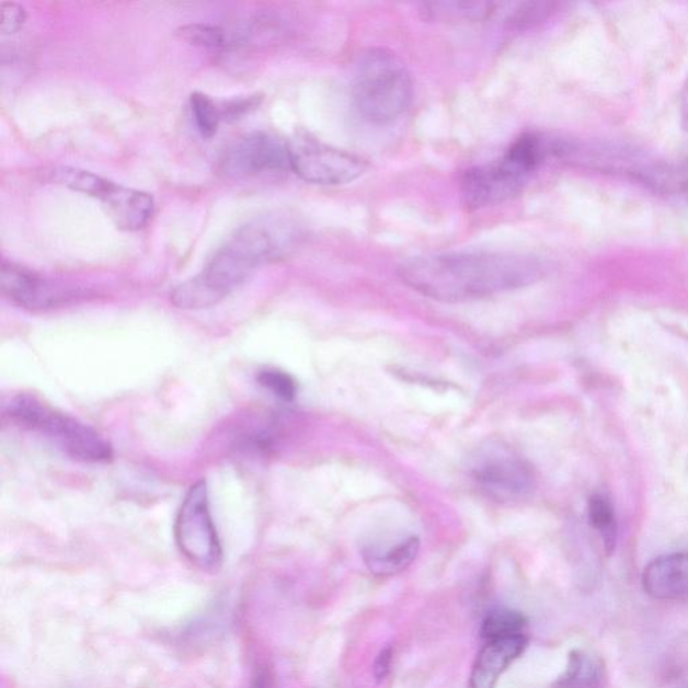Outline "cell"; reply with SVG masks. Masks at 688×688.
<instances>
[{
    "label": "cell",
    "instance_id": "1",
    "mask_svg": "<svg viewBox=\"0 0 688 688\" xmlns=\"http://www.w3.org/2000/svg\"><path fill=\"white\" fill-rule=\"evenodd\" d=\"M544 272L543 261L530 254L459 252L406 260L397 275L426 298L465 302L532 286Z\"/></svg>",
    "mask_w": 688,
    "mask_h": 688
},
{
    "label": "cell",
    "instance_id": "2",
    "mask_svg": "<svg viewBox=\"0 0 688 688\" xmlns=\"http://www.w3.org/2000/svg\"><path fill=\"white\" fill-rule=\"evenodd\" d=\"M352 92L355 108L367 122L388 124L412 104V74L394 51L372 47L358 59Z\"/></svg>",
    "mask_w": 688,
    "mask_h": 688
},
{
    "label": "cell",
    "instance_id": "3",
    "mask_svg": "<svg viewBox=\"0 0 688 688\" xmlns=\"http://www.w3.org/2000/svg\"><path fill=\"white\" fill-rule=\"evenodd\" d=\"M5 416L22 429L35 433L82 462H108L114 458L112 445L98 431L68 416L37 399L21 394L5 408Z\"/></svg>",
    "mask_w": 688,
    "mask_h": 688
},
{
    "label": "cell",
    "instance_id": "4",
    "mask_svg": "<svg viewBox=\"0 0 688 688\" xmlns=\"http://www.w3.org/2000/svg\"><path fill=\"white\" fill-rule=\"evenodd\" d=\"M175 541L185 559L199 571L217 573L221 569L223 550L204 480L192 485L183 500L175 520Z\"/></svg>",
    "mask_w": 688,
    "mask_h": 688
},
{
    "label": "cell",
    "instance_id": "5",
    "mask_svg": "<svg viewBox=\"0 0 688 688\" xmlns=\"http://www.w3.org/2000/svg\"><path fill=\"white\" fill-rule=\"evenodd\" d=\"M470 474L483 494L501 503L527 500L537 484L530 462L502 445L480 449L471 461Z\"/></svg>",
    "mask_w": 688,
    "mask_h": 688
},
{
    "label": "cell",
    "instance_id": "6",
    "mask_svg": "<svg viewBox=\"0 0 688 688\" xmlns=\"http://www.w3.org/2000/svg\"><path fill=\"white\" fill-rule=\"evenodd\" d=\"M290 170L302 181L322 186H340L358 180L367 169L364 159L340 150L308 134L289 141Z\"/></svg>",
    "mask_w": 688,
    "mask_h": 688
},
{
    "label": "cell",
    "instance_id": "7",
    "mask_svg": "<svg viewBox=\"0 0 688 688\" xmlns=\"http://www.w3.org/2000/svg\"><path fill=\"white\" fill-rule=\"evenodd\" d=\"M302 229L295 218L283 213L253 218L234 231L227 242L249 260L254 268L293 253L300 244Z\"/></svg>",
    "mask_w": 688,
    "mask_h": 688
},
{
    "label": "cell",
    "instance_id": "8",
    "mask_svg": "<svg viewBox=\"0 0 688 688\" xmlns=\"http://www.w3.org/2000/svg\"><path fill=\"white\" fill-rule=\"evenodd\" d=\"M288 170L289 141L265 130L242 136L231 145L222 159L223 174L233 177H252Z\"/></svg>",
    "mask_w": 688,
    "mask_h": 688
},
{
    "label": "cell",
    "instance_id": "9",
    "mask_svg": "<svg viewBox=\"0 0 688 688\" xmlns=\"http://www.w3.org/2000/svg\"><path fill=\"white\" fill-rule=\"evenodd\" d=\"M529 176L502 157L496 162L477 165L461 176L460 192L468 209L501 205L524 190Z\"/></svg>",
    "mask_w": 688,
    "mask_h": 688
},
{
    "label": "cell",
    "instance_id": "10",
    "mask_svg": "<svg viewBox=\"0 0 688 688\" xmlns=\"http://www.w3.org/2000/svg\"><path fill=\"white\" fill-rule=\"evenodd\" d=\"M0 287L4 298L26 310L45 311L80 299L81 290L62 286L32 270L3 261Z\"/></svg>",
    "mask_w": 688,
    "mask_h": 688
},
{
    "label": "cell",
    "instance_id": "11",
    "mask_svg": "<svg viewBox=\"0 0 688 688\" xmlns=\"http://www.w3.org/2000/svg\"><path fill=\"white\" fill-rule=\"evenodd\" d=\"M117 229L138 231L156 215V200L150 194L104 180L96 195Z\"/></svg>",
    "mask_w": 688,
    "mask_h": 688
},
{
    "label": "cell",
    "instance_id": "12",
    "mask_svg": "<svg viewBox=\"0 0 688 688\" xmlns=\"http://www.w3.org/2000/svg\"><path fill=\"white\" fill-rule=\"evenodd\" d=\"M643 590L657 601L688 598V550L650 562L642 575Z\"/></svg>",
    "mask_w": 688,
    "mask_h": 688
},
{
    "label": "cell",
    "instance_id": "13",
    "mask_svg": "<svg viewBox=\"0 0 688 688\" xmlns=\"http://www.w3.org/2000/svg\"><path fill=\"white\" fill-rule=\"evenodd\" d=\"M529 645L525 633L485 642L473 663L470 688H495L497 680Z\"/></svg>",
    "mask_w": 688,
    "mask_h": 688
},
{
    "label": "cell",
    "instance_id": "14",
    "mask_svg": "<svg viewBox=\"0 0 688 688\" xmlns=\"http://www.w3.org/2000/svg\"><path fill=\"white\" fill-rule=\"evenodd\" d=\"M607 667L601 656L574 650L569 654L565 673L553 688H604Z\"/></svg>",
    "mask_w": 688,
    "mask_h": 688
},
{
    "label": "cell",
    "instance_id": "15",
    "mask_svg": "<svg viewBox=\"0 0 688 688\" xmlns=\"http://www.w3.org/2000/svg\"><path fill=\"white\" fill-rule=\"evenodd\" d=\"M420 539L409 537L394 546L381 550H369L364 554L367 569L378 577L399 574L416 561L420 553Z\"/></svg>",
    "mask_w": 688,
    "mask_h": 688
},
{
    "label": "cell",
    "instance_id": "16",
    "mask_svg": "<svg viewBox=\"0 0 688 688\" xmlns=\"http://www.w3.org/2000/svg\"><path fill=\"white\" fill-rule=\"evenodd\" d=\"M500 3L455 0V2L425 3L423 14L426 20L436 22H483L500 13Z\"/></svg>",
    "mask_w": 688,
    "mask_h": 688
},
{
    "label": "cell",
    "instance_id": "17",
    "mask_svg": "<svg viewBox=\"0 0 688 688\" xmlns=\"http://www.w3.org/2000/svg\"><path fill=\"white\" fill-rule=\"evenodd\" d=\"M177 35L188 44L207 47V49H228V47L245 45L251 38V33L244 28H225L202 25V23L182 26L177 30Z\"/></svg>",
    "mask_w": 688,
    "mask_h": 688
},
{
    "label": "cell",
    "instance_id": "18",
    "mask_svg": "<svg viewBox=\"0 0 688 688\" xmlns=\"http://www.w3.org/2000/svg\"><path fill=\"white\" fill-rule=\"evenodd\" d=\"M227 622L228 617H225V610L221 607L211 608L205 615L195 617L180 628V631L175 633L177 644L194 649V646H204L215 642L218 637H221Z\"/></svg>",
    "mask_w": 688,
    "mask_h": 688
},
{
    "label": "cell",
    "instance_id": "19",
    "mask_svg": "<svg viewBox=\"0 0 688 688\" xmlns=\"http://www.w3.org/2000/svg\"><path fill=\"white\" fill-rule=\"evenodd\" d=\"M588 514L590 525L600 536L605 550L608 554L614 553L619 527L612 503L601 494L593 495L588 504Z\"/></svg>",
    "mask_w": 688,
    "mask_h": 688
},
{
    "label": "cell",
    "instance_id": "20",
    "mask_svg": "<svg viewBox=\"0 0 688 688\" xmlns=\"http://www.w3.org/2000/svg\"><path fill=\"white\" fill-rule=\"evenodd\" d=\"M527 617L513 609H495L484 617L480 627V637L484 642L521 634L527 627Z\"/></svg>",
    "mask_w": 688,
    "mask_h": 688
},
{
    "label": "cell",
    "instance_id": "21",
    "mask_svg": "<svg viewBox=\"0 0 688 688\" xmlns=\"http://www.w3.org/2000/svg\"><path fill=\"white\" fill-rule=\"evenodd\" d=\"M557 3L525 2L512 4L506 13V23L515 30H526L538 25L554 13Z\"/></svg>",
    "mask_w": 688,
    "mask_h": 688
},
{
    "label": "cell",
    "instance_id": "22",
    "mask_svg": "<svg viewBox=\"0 0 688 688\" xmlns=\"http://www.w3.org/2000/svg\"><path fill=\"white\" fill-rule=\"evenodd\" d=\"M190 106L195 124L204 138H211L217 134L221 123V110L207 94L195 92L190 98Z\"/></svg>",
    "mask_w": 688,
    "mask_h": 688
},
{
    "label": "cell",
    "instance_id": "23",
    "mask_svg": "<svg viewBox=\"0 0 688 688\" xmlns=\"http://www.w3.org/2000/svg\"><path fill=\"white\" fill-rule=\"evenodd\" d=\"M257 381L276 399L290 402L298 394V383L288 372L278 369H264L257 374Z\"/></svg>",
    "mask_w": 688,
    "mask_h": 688
},
{
    "label": "cell",
    "instance_id": "24",
    "mask_svg": "<svg viewBox=\"0 0 688 688\" xmlns=\"http://www.w3.org/2000/svg\"><path fill=\"white\" fill-rule=\"evenodd\" d=\"M27 20L26 9L13 2L0 4V32L11 35L20 32Z\"/></svg>",
    "mask_w": 688,
    "mask_h": 688
},
{
    "label": "cell",
    "instance_id": "25",
    "mask_svg": "<svg viewBox=\"0 0 688 688\" xmlns=\"http://www.w3.org/2000/svg\"><path fill=\"white\" fill-rule=\"evenodd\" d=\"M260 104L257 98H248L229 101V103L219 106L221 110L222 121H236L237 117L245 115L246 112L256 108Z\"/></svg>",
    "mask_w": 688,
    "mask_h": 688
},
{
    "label": "cell",
    "instance_id": "26",
    "mask_svg": "<svg viewBox=\"0 0 688 688\" xmlns=\"http://www.w3.org/2000/svg\"><path fill=\"white\" fill-rule=\"evenodd\" d=\"M391 662H393V649L388 645L385 646L383 650L379 651V654L372 664V675L377 684H382V681L388 678Z\"/></svg>",
    "mask_w": 688,
    "mask_h": 688
},
{
    "label": "cell",
    "instance_id": "27",
    "mask_svg": "<svg viewBox=\"0 0 688 688\" xmlns=\"http://www.w3.org/2000/svg\"><path fill=\"white\" fill-rule=\"evenodd\" d=\"M248 688H273V675L266 666H259L252 675Z\"/></svg>",
    "mask_w": 688,
    "mask_h": 688
},
{
    "label": "cell",
    "instance_id": "28",
    "mask_svg": "<svg viewBox=\"0 0 688 688\" xmlns=\"http://www.w3.org/2000/svg\"><path fill=\"white\" fill-rule=\"evenodd\" d=\"M681 117H684L686 128L688 129V82L685 88L684 96H681Z\"/></svg>",
    "mask_w": 688,
    "mask_h": 688
}]
</instances>
